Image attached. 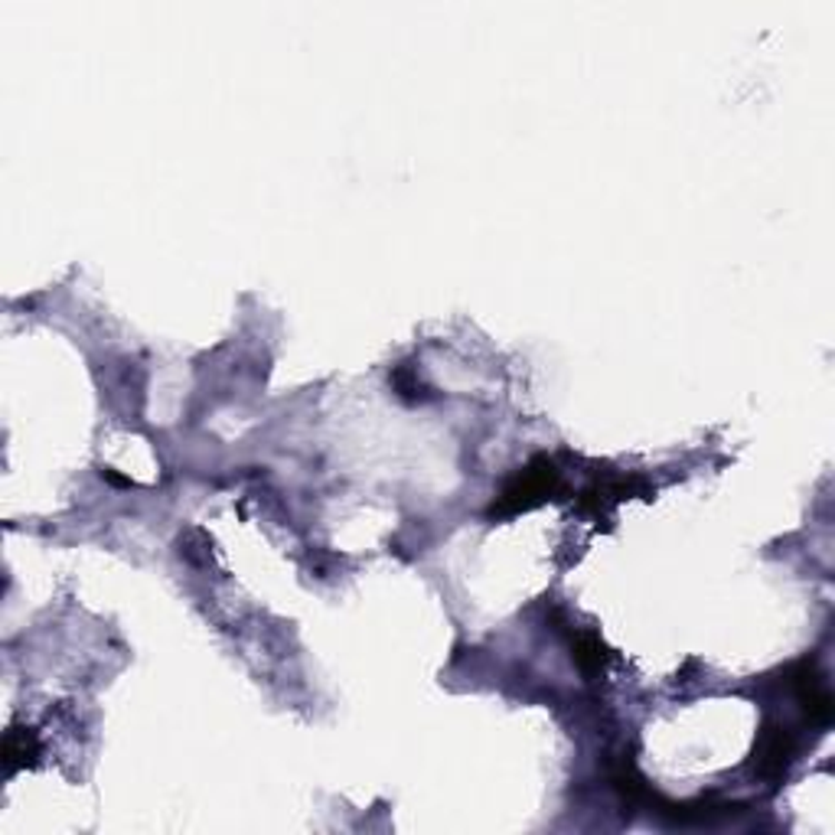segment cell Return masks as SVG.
I'll list each match as a JSON object with an SVG mask.
<instances>
[{
    "instance_id": "6da1fadb",
    "label": "cell",
    "mask_w": 835,
    "mask_h": 835,
    "mask_svg": "<svg viewBox=\"0 0 835 835\" xmlns=\"http://www.w3.org/2000/svg\"><path fill=\"white\" fill-rule=\"evenodd\" d=\"M558 490H561V474H558L555 460L551 457H536L516 477L506 480V487L493 499L490 516L493 519H503V516H516V513L536 509V506H541L545 499H551Z\"/></svg>"
},
{
    "instance_id": "7a4b0ae2",
    "label": "cell",
    "mask_w": 835,
    "mask_h": 835,
    "mask_svg": "<svg viewBox=\"0 0 835 835\" xmlns=\"http://www.w3.org/2000/svg\"><path fill=\"white\" fill-rule=\"evenodd\" d=\"M793 754H796V744L784 725H764V732L757 737V750H754V767L761 777L781 781L793 764Z\"/></svg>"
},
{
    "instance_id": "3957f363",
    "label": "cell",
    "mask_w": 835,
    "mask_h": 835,
    "mask_svg": "<svg viewBox=\"0 0 835 835\" xmlns=\"http://www.w3.org/2000/svg\"><path fill=\"white\" fill-rule=\"evenodd\" d=\"M793 688H796V698H799V705H803L806 718L826 728V725L833 722V695H829L826 683L819 679V673H816V669H809V666H806V669H799V673H796V679H793Z\"/></svg>"
},
{
    "instance_id": "277c9868",
    "label": "cell",
    "mask_w": 835,
    "mask_h": 835,
    "mask_svg": "<svg viewBox=\"0 0 835 835\" xmlns=\"http://www.w3.org/2000/svg\"><path fill=\"white\" fill-rule=\"evenodd\" d=\"M40 757V740L30 728H10L3 737V771L17 774L23 767H33Z\"/></svg>"
},
{
    "instance_id": "5b68a950",
    "label": "cell",
    "mask_w": 835,
    "mask_h": 835,
    "mask_svg": "<svg viewBox=\"0 0 835 835\" xmlns=\"http://www.w3.org/2000/svg\"><path fill=\"white\" fill-rule=\"evenodd\" d=\"M571 656H575V663H578V669H581L585 676L604 673V666H607V659H610V656H607V646L594 637V634H581V637L575 639Z\"/></svg>"
}]
</instances>
